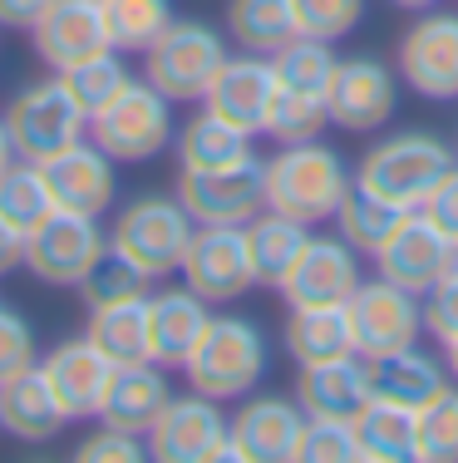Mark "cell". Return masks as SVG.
<instances>
[{
  "instance_id": "cell-35",
  "label": "cell",
  "mask_w": 458,
  "mask_h": 463,
  "mask_svg": "<svg viewBox=\"0 0 458 463\" xmlns=\"http://www.w3.org/2000/svg\"><path fill=\"white\" fill-rule=\"evenodd\" d=\"M104 25L118 54H144L173 25V0H104Z\"/></svg>"
},
{
  "instance_id": "cell-6",
  "label": "cell",
  "mask_w": 458,
  "mask_h": 463,
  "mask_svg": "<svg viewBox=\"0 0 458 463\" xmlns=\"http://www.w3.org/2000/svg\"><path fill=\"white\" fill-rule=\"evenodd\" d=\"M5 128H10V143H15V158L50 163L89 134V114L79 109V99L64 90L60 74H54V80L25 84V90L10 99Z\"/></svg>"
},
{
  "instance_id": "cell-14",
  "label": "cell",
  "mask_w": 458,
  "mask_h": 463,
  "mask_svg": "<svg viewBox=\"0 0 458 463\" xmlns=\"http://www.w3.org/2000/svg\"><path fill=\"white\" fill-rule=\"evenodd\" d=\"M182 286L198 291L207 306H227L257 286L247 227H198L182 257Z\"/></svg>"
},
{
  "instance_id": "cell-12",
  "label": "cell",
  "mask_w": 458,
  "mask_h": 463,
  "mask_svg": "<svg viewBox=\"0 0 458 463\" xmlns=\"http://www.w3.org/2000/svg\"><path fill=\"white\" fill-rule=\"evenodd\" d=\"M104 247H108V237L99 232V217L54 207L50 217H40L25 232V271L45 286H74L79 291L84 271L94 267V257Z\"/></svg>"
},
{
  "instance_id": "cell-18",
  "label": "cell",
  "mask_w": 458,
  "mask_h": 463,
  "mask_svg": "<svg viewBox=\"0 0 458 463\" xmlns=\"http://www.w3.org/2000/svg\"><path fill=\"white\" fill-rule=\"evenodd\" d=\"M45 168V183H50V197L54 207L64 213H84V217H104L118 197V173H114V158L99 148L94 138H79L74 148H64L60 158L40 163Z\"/></svg>"
},
{
  "instance_id": "cell-50",
  "label": "cell",
  "mask_w": 458,
  "mask_h": 463,
  "mask_svg": "<svg viewBox=\"0 0 458 463\" xmlns=\"http://www.w3.org/2000/svg\"><path fill=\"white\" fill-rule=\"evenodd\" d=\"M395 10H409V15H419V10H434L439 0H389Z\"/></svg>"
},
{
  "instance_id": "cell-48",
  "label": "cell",
  "mask_w": 458,
  "mask_h": 463,
  "mask_svg": "<svg viewBox=\"0 0 458 463\" xmlns=\"http://www.w3.org/2000/svg\"><path fill=\"white\" fill-rule=\"evenodd\" d=\"M50 0H0V25L10 30H30L40 15H45Z\"/></svg>"
},
{
  "instance_id": "cell-21",
  "label": "cell",
  "mask_w": 458,
  "mask_h": 463,
  "mask_svg": "<svg viewBox=\"0 0 458 463\" xmlns=\"http://www.w3.org/2000/svg\"><path fill=\"white\" fill-rule=\"evenodd\" d=\"M40 370H45L54 400L64 404V414H70V419H89V414H99V400L108 390L114 360H108L89 335H79V340L54 345L50 355L40 360Z\"/></svg>"
},
{
  "instance_id": "cell-13",
  "label": "cell",
  "mask_w": 458,
  "mask_h": 463,
  "mask_svg": "<svg viewBox=\"0 0 458 463\" xmlns=\"http://www.w3.org/2000/svg\"><path fill=\"white\" fill-rule=\"evenodd\" d=\"M325 109H331V124L345 134H379L399 109V70H389L375 54H351L335 70Z\"/></svg>"
},
{
  "instance_id": "cell-20",
  "label": "cell",
  "mask_w": 458,
  "mask_h": 463,
  "mask_svg": "<svg viewBox=\"0 0 458 463\" xmlns=\"http://www.w3.org/2000/svg\"><path fill=\"white\" fill-rule=\"evenodd\" d=\"M271 99H276V70H271L266 54H242V60L227 54V64L217 70V80L207 84L202 104L212 109V114H222L227 124L247 128V134L257 138L261 128H266Z\"/></svg>"
},
{
  "instance_id": "cell-43",
  "label": "cell",
  "mask_w": 458,
  "mask_h": 463,
  "mask_svg": "<svg viewBox=\"0 0 458 463\" xmlns=\"http://www.w3.org/2000/svg\"><path fill=\"white\" fill-rule=\"evenodd\" d=\"M30 365H35V330H30V321L20 311L0 306V384Z\"/></svg>"
},
{
  "instance_id": "cell-22",
  "label": "cell",
  "mask_w": 458,
  "mask_h": 463,
  "mask_svg": "<svg viewBox=\"0 0 458 463\" xmlns=\"http://www.w3.org/2000/svg\"><path fill=\"white\" fill-rule=\"evenodd\" d=\"M173 400L168 374H163L158 360H138V365H114L108 374V390L99 400V424L124 429V434L148 439V429L158 424L163 404Z\"/></svg>"
},
{
  "instance_id": "cell-4",
  "label": "cell",
  "mask_w": 458,
  "mask_h": 463,
  "mask_svg": "<svg viewBox=\"0 0 458 463\" xmlns=\"http://www.w3.org/2000/svg\"><path fill=\"white\" fill-rule=\"evenodd\" d=\"M227 35L207 20H173L158 40L144 50V80L173 104H198L217 70L227 64Z\"/></svg>"
},
{
  "instance_id": "cell-44",
  "label": "cell",
  "mask_w": 458,
  "mask_h": 463,
  "mask_svg": "<svg viewBox=\"0 0 458 463\" xmlns=\"http://www.w3.org/2000/svg\"><path fill=\"white\" fill-rule=\"evenodd\" d=\"M79 463H144L148 449L138 434H124V429H99V434H89L79 444V454H74Z\"/></svg>"
},
{
  "instance_id": "cell-15",
  "label": "cell",
  "mask_w": 458,
  "mask_h": 463,
  "mask_svg": "<svg viewBox=\"0 0 458 463\" xmlns=\"http://www.w3.org/2000/svg\"><path fill=\"white\" fill-rule=\"evenodd\" d=\"M369 261H375V277L405 286L414 296H429L434 286L453 271V241L424 213H409L405 222L395 227V237H389Z\"/></svg>"
},
{
  "instance_id": "cell-26",
  "label": "cell",
  "mask_w": 458,
  "mask_h": 463,
  "mask_svg": "<svg viewBox=\"0 0 458 463\" xmlns=\"http://www.w3.org/2000/svg\"><path fill=\"white\" fill-rule=\"evenodd\" d=\"M64 424H70V414L54 400V390H50V380L40 365L10 374V380L0 384V429H5L10 439H20V444H45V439H54Z\"/></svg>"
},
{
  "instance_id": "cell-38",
  "label": "cell",
  "mask_w": 458,
  "mask_h": 463,
  "mask_svg": "<svg viewBox=\"0 0 458 463\" xmlns=\"http://www.w3.org/2000/svg\"><path fill=\"white\" fill-rule=\"evenodd\" d=\"M325 128H331L325 99H311V94H296V90H281L276 84V99L266 109V128L261 134L276 143H305V138H321Z\"/></svg>"
},
{
  "instance_id": "cell-49",
  "label": "cell",
  "mask_w": 458,
  "mask_h": 463,
  "mask_svg": "<svg viewBox=\"0 0 458 463\" xmlns=\"http://www.w3.org/2000/svg\"><path fill=\"white\" fill-rule=\"evenodd\" d=\"M15 163V143H10V128H5V118H0V173Z\"/></svg>"
},
{
  "instance_id": "cell-28",
  "label": "cell",
  "mask_w": 458,
  "mask_h": 463,
  "mask_svg": "<svg viewBox=\"0 0 458 463\" xmlns=\"http://www.w3.org/2000/svg\"><path fill=\"white\" fill-rule=\"evenodd\" d=\"M305 241H311V227L296 222V217L286 213H257L252 222H247V247H252V271H257V286H271V291H281V281L296 271Z\"/></svg>"
},
{
  "instance_id": "cell-51",
  "label": "cell",
  "mask_w": 458,
  "mask_h": 463,
  "mask_svg": "<svg viewBox=\"0 0 458 463\" xmlns=\"http://www.w3.org/2000/svg\"><path fill=\"white\" fill-rule=\"evenodd\" d=\"M444 365H449V374L458 380V335H453V340H444Z\"/></svg>"
},
{
  "instance_id": "cell-7",
  "label": "cell",
  "mask_w": 458,
  "mask_h": 463,
  "mask_svg": "<svg viewBox=\"0 0 458 463\" xmlns=\"http://www.w3.org/2000/svg\"><path fill=\"white\" fill-rule=\"evenodd\" d=\"M192 232H198V222H192V213L178 203V193L173 197L148 193V197H134V203L118 213L108 241H114L118 251H128L153 281H163V277H173V271H182Z\"/></svg>"
},
{
  "instance_id": "cell-25",
  "label": "cell",
  "mask_w": 458,
  "mask_h": 463,
  "mask_svg": "<svg viewBox=\"0 0 458 463\" xmlns=\"http://www.w3.org/2000/svg\"><path fill=\"white\" fill-rule=\"evenodd\" d=\"M369 365V400H385V404H405V410L419 414L444 384L453 380L444 355H429L419 345H405L395 355H379V360H365Z\"/></svg>"
},
{
  "instance_id": "cell-40",
  "label": "cell",
  "mask_w": 458,
  "mask_h": 463,
  "mask_svg": "<svg viewBox=\"0 0 458 463\" xmlns=\"http://www.w3.org/2000/svg\"><path fill=\"white\" fill-rule=\"evenodd\" d=\"M419 463H458V380L419 410Z\"/></svg>"
},
{
  "instance_id": "cell-36",
  "label": "cell",
  "mask_w": 458,
  "mask_h": 463,
  "mask_svg": "<svg viewBox=\"0 0 458 463\" xmlns=\"http://www.w3.org/2000/svg\"><path fill=\"white\" fill-rule=\"evenodd\" d=\"M148 286H153L148 271L128 251H118L108 241L99 257H94V267L84 271L79 296H84V306H108V301H128V296H148Z\"/></svg>"
},
{
  "instance_id": "cell-17",
  "label": "cell",
  "mask_w": 458,
  "mask_h": 463,
  "mask_svg": "<svg viewBox=\"0 0 458 463\" xmlns=\"http://www.w3.org/2000/svg\"><path fill=\"white\" fill-rule=\"evenodd\" d=\"M30 40H35V54L54 74L89 60V54L114 50L104 25V0H50L45 15L30 25Z\"/></svg>"
},
{
  "instance_id": "cell-37",
  "label": "cell",
  "mask_w": 458,
  "mask_h": 463,
  "mask_svg": "<svg viewBox=\"0 0 458 463\" xmlns=\"http://www.w3.org/2000/svg\"><path fill=\"white\" fill-rule=\"evenodd\" d=\"M54 213V197H50V183H45V168L40 163H10L0 173V217H10L20 232H30L40 217Z\"/></svg>"
},
{
  "instance_id": "cell-3",
  "label": "cell",
  "mask_w": 458,
  "mask_h": 463,
  "mask_svg": "<svg viewBox=\"0 0 458 463\" xmlns=\"http://www.w3.org/2000/svg\"><path fill=\"white\" fill-rule=\"evenodd\" d=\"M266 365H271V350L257 321H247V316H212L202 340L192 345V355L182 360V374H188V384L198 394L227 404V400H247L261 384Z\"/></svg>"
},
{
  "instance_id": "cell-24",
  "label": "cell",
  "mask_w": 458,
  "mask_h": 463,
  "mask_svg": "<svg viewBox=\"0 0 458 463\" xmlns=\"http://www.w3.org/2000/svg\"><path fill=\"white\" fill-rule=\"evenodd\" d=\"M296 404L305 419H351L369 404V365L360 355L296 365Z\"/></svg>"
},
{
  "instance_id": "cell-46",
  "label": "cell",
  "mask_w": 458,
  "mask_h": 463,
  "mask_svg": "<svg viewBox=\"0 0 458 463\" xmlns=\"http://www.w3.org/2000/svg\"><path fill=\"white\" fill-rule=\"evenodd\" d=\"M419 213L429 217V222L439 227L449 241H458V168H453V173H449V178H444L439 187H434V197L419 207Z\"/></svg>"
},
{
  "instance_id": "cell-42",
  "label": "cell",
  "mask_w": 458,
  "mask_h": 463,
  "mask_svg": "<svg viewBox=\"0 0 458 463\" xmlns=\"http://www.w3.org/2000/svg\"><path fill=\"white\" fill-rule=\"evenodd\" d=\"M296 10V35L311 40H345L365 20V0H291Z\"/></svg>"
},
{
  "instance_id": "cell-19",
  "label": "cell",
  "mask_w": 458,
  "mask_h": 463,
  "mask_svg": "<svg viewBox=\"0 0 458 463\" xmlns=\"http://www.w3.org/2000/svg\"><path fill=\"white\" fill-rule=\"evenodd\" d=\"M301 429H305V410L296 400L281 394H247L242 410L232 414V444L242 463H296L301 449Z\"/></svg>"
},
{
  "instance_id": "cell-34",
  "label": "cell",
  "mask_w": 458,
  "mask_h": 463,
  "mask_svg": "<svg viewBox=\"0 0 458 463\" xmlns=\"http://www.w3.org/2000/svg\"><path fill=\"white\" fill-rule=\"evenodd\" d=\"M271 70H276V84H281V90H296V94L325 99V94H331L335 70H341V54H335L331 40L296 35L286 50L271 54Z\"/></svg>"
},
{
  "instance_id": "cell-45",
  "label": "cell",
  "mask_w": 458,
  "mask_h": 463,
  "mask_svg": "<svg viewBox=\"0 0 458 463\" xmlns=\"http://www.w3.org/2000/svg\"><path fill=\"white\" fill-rule=\"evenodd\" d=\"M424 330H429L439 345L458 335V267L424 296Z\"/></svg>"
},
{
  "instance_id": "cell-16",
  "label": "cell",
  "mask_w": 458,
  "mask_h": 463,
  "mask_svg": "<svg viewBox=\"0 0 458 463\" xmlns=\"http://www.w3.org/2000/svg\"><path fill=\"white\" fill-rule=\"evenodd\" d=\"M360 281H365L360 251L335 232V237H311L305 241L296 271L281 281V296H286V306H345Z\"/></svg>"
},
{
  "instance_id": "cell-52",
  "label": "cell",
  "mask_w": 458,
  "mask_h": 463,
  "mask_svg": "<svg viewBox=\"0 0 458 463\" xmlns=\"http://www.w3.org/2000/svg\"><path fill=\"white\" fill-rule=\"evenodd\" d=\"M453 267H458V241H453Z\"/></svg>"
},
{
  "instance_id": "cell-10",
  "label": "cell",
  "mask_w": 458,
  "mask_h": 463,
  "mask_svg": "<svg viewBox=\"0 0 458 463\" xmlns=\"http://www.w3.org/2000/svg\"><path fill=\"white\" fill-rule=\"evenodd\" d=\"M399 84L429 104L458 99V10H419L395 50Z\"/></svg>"
},
{
  "instance_id": "cell-5",
  "label": "cell",
  "mask_w": 458,
  "mask_h": 463,
  "mask_svg": "<svg viewBox=\"0 0 458 463\" xmlns=\"http://www.w3.org/2000/svg\"><path fill=\"white\" fill-rule=\"evenodd\" d=\"M89 138L114 163H148L173 143V99L148 80H128L104 109L89 114Z\"/></svg>"
},
{
  "instance_id": "cell-32",
  "label": "cell",
  "mask_w": 458,
  "mask_h": 463,
  "mask_svg": "<svg viewBox=\"0 0 458 463\" xmlns=\"http://www.w3.org/2000/svg\"><path fill=\"white\" fill-rule=\"evenodd\" d=\"M178 168H227V163L247 158L252 153V134L237 124H227L222 114L202 104V114H192L188 124L178 128Z\"/></svg>"
},
{
  "instance_id": "cell-29",
  "label": "cell",
  "mask_w": 458,
  "mask_h": 463,
  "mask_svg": "<svg viewBox=\"0 0 458 463\" xmlns=\"http://www.w3.org/2000/svg\"><path fill=\"white\" fill-rule=\"evenodd\" d=\"M360 463H419V414L405 404L369 400L355 414Z\"/></svg>"
},
{
  "instance_id": "cell-11",
  "label": "cell",
  "mask_w": 458,
  "mask_h": 463,
  "mask_svg": "<svg viewBox=\"0 0 458 463\" xmlns=\"http://www.w3.org/2000/svg\"><path fill=\"white\" fill-rule=\"evenodd\" d=\"M345 311H351L360 360L395 355V350H405V345H419V335H424V296H414V291H405V286H395L385 277L360 281L355 296L345 301Z\"/></svg>"
},
{
  "instance_id": "cell-9",
  "label": "cell",
  "mask_w": 458,
  "mask_h": 463,
  "mask_svg": "<svg viewBox=\"0 0 458 463\" xmlns=\"http://www.w3.org/2000/svg\"><path fill=\"white\" fill-rule=\"evenodd\" d=\"M148 458L158 463H242L232 444V419L207 394H173L148 429Z\"/></svg>"
},
{
  "instance_id": "cell-31",
  "label": "cell",
  "mask_w": 458,
  "mask_h": 463,
  "mask_svg": "<svg viewBox=\"0 0 458 463\" xmlns=\"http://www.w3.org/2000/svg\"><path fill=\"white\" fill-rule=\"evenodd\" d=\"M227 35L242 54H276L296 40V10L291 0H227Z\"/></svg>"
},
{
  "instance_id": "cell-27",
  "label": "cell",
  "mask_w": 458,
  "mask_h": 463,
  "mask_svg": "<svg viewBox=\"0 0 458 463\" xmlns=\"http://www.w3.org/2000/svg\"><path fill=\"white\" fill-rule=\"evenodd\" d=\"M286 355L296 365H321V360L355 355V330L345 306H291L286 316Z\"/></svg>"
},
{
  "instance_id": "cell-41",
  "label": "cell",
  "mask_w": 458,
  "mask_h": 463,
  "mask_svg": "<svg viewBox=\"0 0 458 463\" xmlns=\"http://www.w3.org/2000/svg\"><path fill=\"white\" fill-rule=\"evenodd\" d=\"M296 463H360V439L351 419H305Z\"/></svg>"
},
{
  "instance_id": "cell-53",
  "label": "cell",
  "mask_w": 458,
  "mask_h": 463,
  "mask_svg": "<svg viewBox=\"0 0 458 463\" xmlns=\"http://www.w3.org/2000/svg\"><path fill=\"white\" fill-rule=\"evenodd\" d=\"M453 158H458V148H453Z\"/></svg>"
},
{
  "instance_id": "cell-47",
  "label": "cell",
  "mask_w": 458,
  "mask_h": 463,
  "mask_svg": "<svg viewBox=\"0 0 458 463\" xmlns=\"http://www.w3.org/2000/svg\"><path fill=\"white\" fill-rule=\"evenodd\" d=\"M15 267H25V232L0 217V277H10Z\"/></svg>"
},
{
  "instance_id": "cell-30",
  "label": "cell",
  "mask_w": 458,
  "mask_h": 463,
  "mask_svg": "<svg viewBox=\"0 0 458 463\" xmlns=\"http://www.w3.org/2000/svg\"><path fill=\"white\" fill-rule=\"evenodd\" d=\"M84 335H89L114 365H138V360H148V296L89 306Z\"/></svg>"
},
{
  "instance_id": "cell-1",
  "label": "cell",
  "mask_w": 458,
  "mask_h": 463,
  "mask_svg": "<svg viewBox=\"0 0 458 463\" xmlns=\"http://www.w3.org/2000/svg\"><path fill=\"white\" fill-rule=\"evenodd\" d=\"M351 183H355V173L345 168V158L321 138L281 143L276 158H266V207L296 217L305 227L331 222L335 207L351 193Z\"/></svg>"
},
{
  "instance_id": "cell-33",
  "label": "cell",
  "mask_w": 458,
  "mask_h": 463,
  "mask_svg": "<svg viewBox=\"0 0 458 463\" xmlns=\"http://www.w3.org/2000/svg\"><path fill=\"white\" fill-rule=\"evenodd\" d=\"M405 207L399 203H389V197H379V193H369V187H360L351 183V193H345V203L335 207V232H341L345 241L360 251V257H375L379 247H385L389 237H395V227L405 222Z\"/></svg>"
},
{
  "instance_id": "cell-2",
  "label": "cell",
  "mask_w": 458,
  "mask_h": 463,
  "mask_svg": "<svg viewBox=\"0 0 458 463\" xmlns=\"http://www.w3.org/2000/svg\"><path fill=\"white\" fill-rule=\"evenodd\" d=\"M453 168H458V158L439 134L405 128V134H389L375 148H365V158L355 168V183L379 193V197H389V203H399L405 213H419L434 197V187L449 178Z\"/></svg>"
},
{
  "instance_id": "cell-8",
  "label": "cell",
  "mask_w": 458,
  "mask_h": 463,
  "mask_svg": "<svg viewBox=\"0 0 458 463\" xmlns=\"http://www.w3.org/2000/svg\"><path fill=\"white\" fill-rule=\"evenodd\" d=\"M178 203L198 227H247L266 213V158L227 163V168H178Z\"/></svg>"
},
{
  "instance_id": "cell-23",
  "label": "cell",
  "mask_w": 458,
  "mask_h": 463,
  "mask_svg": "<svg viewBox=\"0 0 458 463\" xmlns=\"http://www.w3.org/2000/svg\"><path fill=\"white\" fill-rule=\"evenodd\" d=\"M212 306L188 286L148 296V360H158L163 370H182V360L192 355V345L202 340Z\"/></svg>"
},
{
  "instance_id": "cell-39",
  "label": "cell",
  "mask_w": 458,
  "mask_h": 463,
  "mask_svg": "<svg viewBox=\"0 0 458 463\" xmlns=\"http://www.w3.org/2000/svg\"><path fill=\"white\" fill-rule=\"evenodd\" d=\"M60 80H64V90L79 99L84 114H94V109H104L108 99H114L128 80H134V74L124 70L118 50H104V54H89V60H79V64H70V70H60Z\"/></svg>"
}]
</instances>
